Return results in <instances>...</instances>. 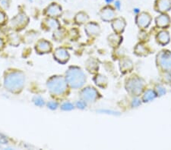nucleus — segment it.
I'll return each instance as SVG.
<instances>
[{
    "label": "nucleus",
    "mask_w": 171,
    "mask_h": 150,
    "mask_svg": "<svg viewBox=\"0 0 171 150\" xmlns=\"http://www.w3.org/2000/svg\"><path fill=\"white\" fill-rule=\"evenodd\" d=\"M28 22V18L24 13H19L14 18L11 19V26L14 28H22Z\"/></svg>",
    "instance_id": "1a4fd4ad"
},
{
    "label": "nucleus",
    "mask_w": 171,
    "mask_h": 150,
    "mask_svg": "<svg viewBox=\"0 0 171 150\" xmlns=\"http://www.w3.org/2000/svg\"><path fill=\"white\" fill-rule=\"evenodd\" d=\"M156 39H157V43H159L161 45H166L170 40V37H169V34L167 31H161L159 34H157Z\"/></svg>",
    "instance_id": "5701e85b"
},
{
    "label": "nucleus",
    "mask_w": 171,
    "mask_h": 150,
    "mask_svg": "<svg viewBox=\"0 0 171 150\" xmlns=\"http://www.w3.org/2000/svg\"><path fill=\"white\" fill-rule=\"evenodd\" d=\"M66 80L72 88L79 89L85 83L86 77L80 67L72 66L66 71Z\"/></svg>",
    "instance_id": "f03ea898"
},
{
    "label": "nucleus",
    "mask_w": 171,
    "mask_h": 150,
    "mask_svg": "<svg viewBox=\"0 0 171 150\" xmlns=\"http://www.w3.org/2000/svg\"><path fill=\"white\" fill-rule=\"evenodd\" d=\"M156 62L162 70L170 71H171V53L168 51H161L157 54Z\"/></svg>",
    "instance_id": "39448f33"
},
{
    "label": "nucleus",
    "mask_w": 171,
    "mask_h": 150,
    "mask_svg": "<svg viewBox=\"0 0 171 150\" xmlns=\"http://www.w3.org/2000/svg\"><path fill=\"white\" fill-rule=\"evenodd\" d=\"M80 97L85 103H94L99 99L100 94L94 87H87L81 91Z\"/></svg>",
    "instance_id": "423d86ee"
},
{
    "label": "nucleus",
    "mask_w": 171,
    "mask_h": 150,
    "mask_svg": "<svg viewBox=\"0 0 171 150\" xmlns=\"http://www.w3.org/2000/svg\"><path fill=\"white\" fill-rule=\"evenodd\" d=\"M53 56L57 62L61 64H65L69 61V53L65 48L59 47L55 50Z\"/></svg>",
    "instance_id": "f8f14e48"
},
{
    "label": "nucleus",
    "mask_w": 171,
    "mask_h": 150,
    "mask_svg": "<svg viewBox=\"0 0 171 150\" xmlns=\"http://www.w3.org/2000/svg\"><path fill=\"white\" fill-rule=\"evenodd\" d=\"M61 108L63 110V111H71L74 108V105L72 104L69 102H66L61 105Z\"/></svg>",
    "instance_id": "cd10ccee"
},
{
    "label": "nucleus",
    "mask_w": 171,
    "mask_h": 150,
    "mask_svg": "<svg viewBox=\"0 0 171 150\" xmlns=\"http://www.w3.org/2000/svg\"><path fill=\"white\" fill-rule=\"evenodd\" d=\"M11 0H0V9L5 11L9 9Z\"/></svg>",
    "instance_id": "bb28decb"
},
{
    "label": "nucleus",
    "mask_w": 171,
    "mask_h": 150,
    "mask_svg": "<svg viewBox=\"0 0 171 150\" xmlns=\"http://www.w3.org/2000/svg\"><path fill=\"white\" fill-rule=\"evenodd\" d=\"M155 92L157 95H162L165 93V89L160 85H157L155 88Z\"/></svg>",
    "instance_id": "c756f323"
},
{
    "label": "nucleus",
    "mask_w": 171,
    "mask_h": 150,
    "mask_svg": "<svg viewBox=\"0 0 171 150\" xmlns=\"http://www.w3.org/2000/svg\"><path fill=\"white\" fill-rule=\"evenodd\" d=\"M144 85L143 79L138 76H132L126 80V90L131 95L138 97L143 93Z\"/></svg>",
    "instance_id": "20e7f679"
},
{
    "label": "nucleus",
    "mask_w": 171,
    "mask_h": 150,
    "mask_svg": "<svg viewBox=\"0 0 171 150\" xmlns=\"http://www.w3.org/2000/svg\"><path fill=\"white\" fill-rule=\"evenodd\" d=\"M33 102H34V103L36 105H37V106H44V105H45V102H44V99H42L41 97L40 96H35L34 99H33Z\"/></svg>",
    "instance_id": "c85d7f7f"
},
{
    "label": "nucleus",
    "mask_w": 171,
    "mask_h": 150,
    "mask_svg": "<svg viewBox=\"0 0 171 150\" xmlns=\"http://www.w3.org/2000/svg\"><path fill=\"white\" fill-rule=\"evenodd\" d=\"M94 80L96 85L100 87H102V88H105L107 86V83H108L107 77L103 75H97L94 77Z\"/></svg>",
    "instance_id": "412c9836"
},
{
    "label": "nucleus",
    "mask_w": 171,
    "mask_h": 150,
    "mask_svg": "<svg viewBox=\"0 0 171 150\" xmlns=\"http://www.w3.org/2000/svg\"><path fill=\"white\" fill-rule=\"evenodd\" d=\"M25 82V76L19 71L8 73L4 79V87L11 93H19L23 89Z\"/></svg>",
    "instance_id": "f257e3e1"
},
{
    "label": "nucleus",
    "mask_w": 171,
    "mask_h": 150,
    "mask_svg": "<svg viewBox=\"0 0 171 150\" xmlns=\"http://www.w3.org/2000/svg\"><path fill=\"white\" fill-rule=\"evenodd\" d=\"M100 16L103 21L109 22L116 18V11L111 6H105L100 11Z\"/></svg>",
    "instance_id": "6e6552de"
},
{
    "label": "nucleus",
    "mask_w": 171,
    "mask_h": 150,
    "mask_svg": "<svg viewBox=\"0 0 171 150\" xmlns=\"http://www.w3.org/2000/svg\"><path fill=\"white\" fill-rule=\"evenodd\" d=\"M116 7H117V9H119V7H120V2H119V1L116 2Z\"/></svg>",
    "instance_id": "e433bc0d"
},
{
    "label": "nucleus",
    "mask_w": 171,
    "mask_h": 150,
    "mask_svg": "<svg viewBox=\"0 0 171 150\" xmlns=\"http://www.w3.org/2000/svg\"><path fill=\"white\" fill-rule=\"evenodd\" d=\"M5 21H6V14L2 11H0V24H3Z\"/></svg>",
    "instance_id": "72a5a7b5"
},
{
    "label": "nucleus",
    "mask_w": 171,
    "mask_h": 150,
    "mask_svg": "<svg viewBox=\"0 0 171 150\" xmlns=\"http://www.w3.org/2000/svg\"><path fill=\"white\" fill-rule=\"evenodd\" d=\"M46 86L49 93L53 95H63L68 88V83L66 78L62 76H53L48 80Z\"/></svg>",
    "instance_id": "7ed1b4c3"
},
{
    "label": "nucleus",
    "mask_w": 171,
    "mask_h": 150,
    "mask_svg": "<svg viewBox=\"0 0 171 150\" xmlns=\"http://www.w3.org/2000/svg\"><path fill=\"white\" fill-rule=\"evenodd\" d=\"M86 104H87V103H85V102L81 99V101L77 102L76 106H77V108H80V109H83V108H84L86 107Z\"/></svg>",
    "instance_id": "2f4dec72"
},
{
    "label": "nucleus",
    "mask_w": 171,
    "mask_h": 150,
    "mask_svg": "<svg viewBox=\"0 0 171 150\" xmlns=\"http://www.w3.org/2000/svg\"><path fill=\"white\" fill-rule=\"evenodd\" d=\"M112 1H113V0H106V2H107V3H110Z\"/></svg>",
    "instance_id": "4c0bfd02"
},
{
    "label": "nucleus",
    "mask_w": 171,
    "mask_h": 150,
    "mask_svg": "<svg viewBox=\"0 0 171 150\" xmlns=\"http://www.w3.org/2000/svg\"><path fill=\"white\" fill-rule=\"evenodd\" d=\"M35 49L39 53H48L52 50V44L46 39H40L36 43Z\"/></svg>",
    "instance_id": "ddd939ff"
},
{
    "label": "nucleus",
    "mask_w": 171,
    "mask_h": 150,
    "mask_svg": "<svg viewBox=\"0 0 171 150\" xmlns=\"http://www.w3.org/2000/svg\"><path fill=\"white\" fill-rule=\"evenodd\" d=\"M65 36H66V31H65V30L58 28L54 32L53 37L56 40H61V39H62L65 37Z\"/></svg>",
    "instance_id": "a878e982"
},
{
    "label": "nucleus",
    "mask_w": 171,
    "mask_h": 150,
    "mask_svg": "<svg viewBox=\"0 0 171 150\" xmlns=\"http://www.w3.org/2000/svg\"><path fill=\"white\" fill-rule=\"evenodd\" d=\"M84 31L88 37H94L100 34V27L97 23L88 22L84 27Z\"/></svg>",
    "instance_id": "9b49d317"
},
{
    "label": "nucleus",
    "mask_w": 171,
    "mask_h": 150,
    "mask_svg": "<svg viewBox=\"0 0 171 150\" xmlns=\"http://www.w3.org/2000/svg\"><path fill=\"white\" fill-rule=\"evenodd\" d=\"M157 97V93L153 90H147L144 92L143 96H142V100L144 103H147L152 100L154 99Z\"/></svg>",
    "instance_id": "b1692460"
},
{
    "label": "nucleus",
    "mask_w": 171,
    "mask_h": 150,
    "mask_svg": "<svg viewBox=\"0 0 171 150\" xmlns=\"http://www.w3.org/2000/svg\"><path fill=\"white\" fill-rule=\"evenodd\" d=\"M126 22L122 18H117L112 21V28L116 34H121L125 30Z\"/></svg>",
    "instance_id": "4468645a"
},
{
    "label": "nucleus",
    "mask_w": 171,
    "mask_h": 150,
    "mask_svg": "<svg viewBox=\"0 0 171 150\" xmlns=\"http://www.w3.org/2000/svg\"><path fill=\"white\" fill-rule=\"evenodd\" d=\"M170 22V18L168 15L165 14H163L159 15L158 17L156 18L155 23L157 27H160V28H164V27H167L169 25Z\"/></svg>",
    "instance_id": "a211bd4d"
},
{
    "label": "nucleus",
    "mask_w": 171,
    "mask_h": 150,
    "mask_svg": "<svg viewBox=\"0 0 171 150\" xmlns=\"http://www.w3.org/2000/svg\"><path fill=\"white\" fill-rule=\"evenodd\" d=\"M135 53L137 55H139V56H144V55H147V52H148V50L146 48V47H144V45L143 43H139L136 45V47H135Z\"/></svg>",
    "instance_id": "393cba45"
},
{
    "label": "nucleus",
    "mask_w": 171,
    "mask_h": 150,
    "mask_svg": "<svg viewBox=\"0 0 171 150\" xmlns=\"http://www.w3.org/2000/svg\"><path fill=\"white\" fill-rule=\"evenodd\" d=\"M47 106L48 108H50V109L55 110L58 108L59 105H58V103H56V102H49V103H47Z\"/></svg>",
    "instance_id": "7c9ffc66"
},
{
    "label": "nucleus",
    "mask_w": 171,
    "mask_h": 150,
    "mask_svg": "<svg viewBox=\"0 0 171 150\" xmlns=\"http://www.w3.org/2000/svg\"><path fill=\"white\" fill-rule=\"evenodd\" d=\"M9 143V140L3 134L0 133V144H7Z\"/></svg>",
    "instance_id": "473e14b6"
},
{
    "label": "nucleus",
    "mask_w": 171,
    "mask_h": 150,
    "mask_svg": "<svg viewBox=\"0 0 171 150\" xmlns=\"http://www.w3.org/2000/svg\"><path fill=\"white\" fill-rule=\"evenodd\" d=\"M45 25L49 30H55L59 28V23L55 18H49L45 20Z\"/></svg>",
    "instance_id": "4be33fe9"
},
{
    "label": "nucleus",
    "mask_w": 171,
    "mask_h": 150,
    "mask_svg": "<svg viewBox=\"0 0 171 150\" xmlns=\"http://www.w3.org/2000/svg\"><path fill=\"white\" fill-rule=\"evenodd\" d=\"M171 8L170 0H157L155 3V9L160 12L169 11Z\"/></svg>",
    "instance_id": "dca6fc26"
},
{
    "label": "nucleus",
    "mask_w": 171,
    "mask_h": 150,
    "mask_svg": "<svg viewBox=\"0 0 171 150\" xmlns=\"http://www.w3.org/2000/svg\"><path fill=\"white\" fill-rule=\"evenodd\" d=\"M152 16L147 12H142L136 16L135 22L138 27L141 29H145L150 25L152 22Z\"/></svg>",
    "instance_id": "0eeeda50"
},
{
    "label": "nucleus",
    "mask_w": 171,
    "mask_h": 150,
    "mask_svg": "<svg viewBox=\"0 0 171 150\" xmlns=\"http://www.w3.org/2000/svg\"><path fill=\"white\" fill-rule=\"evenodd\" d=\"M119 68L122 74H126L132 71L133 69V63L129 58H123L119 61Z\"/></svg>",
    "instance_id": "2eb2a0df"
},
{
    "label": "nucleus",
    "mask_w": 171,
    "mask_h": 150,
    "mask_svg": "<svg viewBox=\"0 0 171 150\" xmlns=\"http://www.w3.org/2000/svg\"><path fill=\"white\" fill-rule=\"evenodd\" d=\"M107 41H108L109 45L113 48H117L120 45V43L122 41V37L120 34H110L107 38Z\"/></svg>",
    "instance_id": "f3484780"
},
{
    "label": "nucleus",
    "mask_w": 171,
    "mask_h": 150,
    "mask_svg": "<svg viewBox=\"0 0 171 150\" xmlns=\"http://www.w3.org/2000/svg\"><path fill=\"white\" fill-rule=\"evenodd\" d=\"M4 47V41H3L2 39L0 38V49H2Z\"/></svg>",
    "instance_id": "c9c22d12"
},
{
    "label": "nucleus",
    "mask_w": 171,
    "mask_h": 150,
    "mask_svg": "<svg viewBox=\"0 0 171 150\" xmlns=\"http://www.w3.org/2000/svg\"><path fill=\"white\" fill-rule=\"evenodd\" d=\"M88 20L89 16L84 11H80V12L77 13L75 17V22L79 25L86 24V23H88Z\"/></svg>",
    "instance_id": "aec40b11"
},
{
    "label": "nucleus",
    "mask_w": 171,
    "mask_h": 150,
    "mask_svg": "<svg viewBox=\"0 0 171 150\" xmlns=\"http://www.w3.org/2000/svg\"><path fill=\"white\" fill-rule=\"evenodd\" d=\"M62 9L58 3L53 2L45 9V14L49 18H57L62 14Z\"/></svg>",
    "instance_id": "9d476101"
},
{
    "label": "nucleus",
    "mask_w": 171,
    "mask_h": 150,
    "mask_svg": "<svg viewBox=\"0 0 171 150\" xmlns=\"http://www.w3.org/2000/svg\"><path fill=\"white\" fill-rule=\"evenodd\" d=\"M139 105H141L140 100L137 98H134V99L132 100V106L137 107V106H139Z\"/></svg>",
    "instance_id": "f704fd0d"
},
{
    "label": "nucleus",
    "mask_w": 171,
    "mask_h": 150,
    "mask_svg": "<svg viewBox=\"0 0 171 150\" xmlns=\"http://www.w3.org/2000/svg\"><path fill=\"white\" fill-rule=\"evenodd\" d=\"M86 67H87L88 71L90 73H97V72L98 71L99 68L98 61H97L94 59H90L89 60L87 61Z\"/></svg>",
    "instance_id": "6ab92c4d"
}]
</instances>
